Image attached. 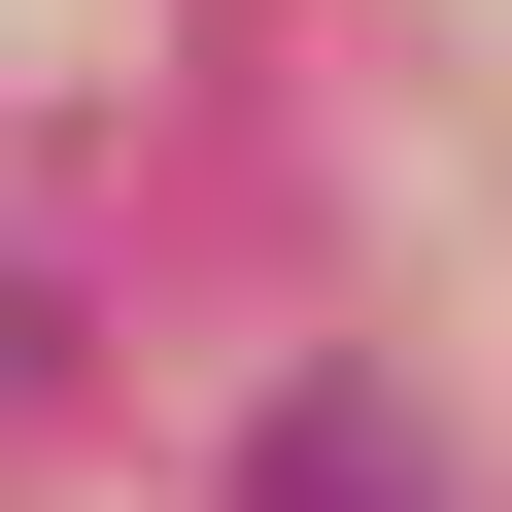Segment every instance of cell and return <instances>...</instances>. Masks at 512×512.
<instances>
[{
    "label": "cell",
    "instance_id": "cell-1",
    "mask_svg": "<svg viewBox=\"0 0 512 512\" xmlns=\"http://www.w3.org/2000/svg\"><path fill=\"white\" fill-rule=\"evenodd\" d=\"M239 512H444L410 376H274V410H239Z\"/></svg>",
    "mask_w": 512,
    "mask_h": 512
}]
</instances>
